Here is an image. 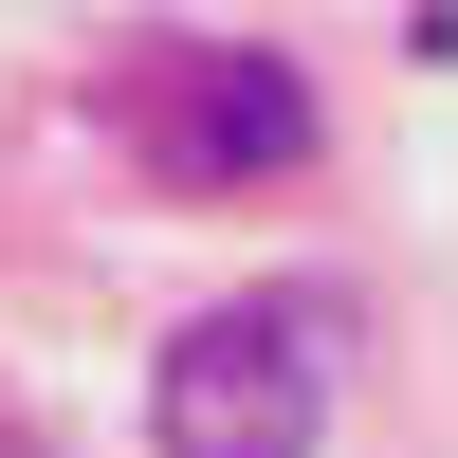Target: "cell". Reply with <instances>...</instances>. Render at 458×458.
Masks as SVG:
<instances>
[{"label": "cell", "instance_id": "cell-1", "mask_svg": "<svg viewBox=\"0 0 458 458\" xmlns=\"http://www.w3.org/2000/svg\"><path fill=\"white\" fill-rule=\"evenodd\" d=\"M330 349H349L330 293H220L147 367V440L165 458H312L330 440Z\"/></svg>", "mask_w": 458, "mask_h": 458}, {"label": "cell", "instance_id": "cell-2", "mask_svg": "<svg viewBox=\"0 0 458 458\" xmlns=\"http://www.w3.org/2000/svg\"><path fill=\"white\" fill-rule=\"evenodd\" d=\"M147 147H165V183H276V165H312V73H293V55H257V37L165 55Z\"/></svg>", "mask_w": 458, "mask_h": 458}]
</instances>
